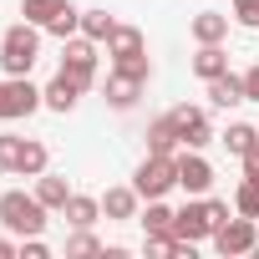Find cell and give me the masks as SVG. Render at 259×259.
<instances>
[{
    "instance_id": "7402d4cb",
    "label": "cell",
    "mask_w": 259,
    "mask_h": 259,
    "mask_svg": "<svg viewBox=\"0 0 259 259\" xmlns=\"http://www.w3.org/2000/svg\"><path fill=\"white\" fill-rule=\"evenodd\" d=\"M219 143H224L234 158H249V153L259 148V127H249V122H229V133H224Z\"/></svg>"
},
{
    "instance_id": "d4e9b609",
    "label": "cell",
    "mask_w": 259,
    "mask_h": 259,
    "mask_svg": "<svg viewBox=\"0 0 259 259\" xmlns=\"http://www.w3.org/2000/svg\"><path fill=\"white\" fill-rule=\"evenodd\" d=\"M234 213H244V219H259V183H254V178H244V183L234 188Z\"/></svg>"
},
{
    "instance_id": "52a82bcc",
    "label": "cell",
    "mask_w": 259,
    "mask_h": 259,
    "mask_svg": "<svg viewBox=\"0 0 259 259\" xmlns=\"http://www.w3.org/2000/svg\"><path fill=\"white\" fill-rule=\"evenodd\" d=\"M143 92H148V81H143V76H133V71H122V66H112V71H107V81H102V97H107V107H112V112H133Z\"/></svg>"
},
{
    "instance_id": "4dcf8cb0",
    "label": "cell",
    "mask_w": 259,
    "mask_h": 259,
    "mask_svg": "<svg viewBox=\"0 0 259 259\" xmlns=\"http://www.w3.org/2000/svg\"><path fill=\"white\" fill-rule=\"evenodd\" d=\"M203 198H208V193H203ZM208 219H213V229H219L224 219H234V208H229L224 198H208Z\"/></svg>"
},
{
    "instance_id": "1f68e13d",
    "label": "cell",
    "mask_w": 259,
    "mask_h": 259,
    "mask_svg": "<svg viewBox=\"0 0 259 259\" xmlns=\"http://www.w3.org/2000/svg\"><path fill=\"white\" fill-rule=\"evenodd\" d=\"M244 97H249V102H259V66H249V71H244Z\"/></svg>"
},
{
    "instance_id": "6da1fadb",
    "label": "cell",
    "mask_w": 259,
    "mask_h": 259,
    "mask_svg": "<svg viewBox=\"0 0 259 259\" xmlns=\"http://www.w3.org/2000/svg\"><path fill=\"white\" fill-rule=\"evenodd\" d=\"M36 61H41V26H31V21L6 26V36H0V66H6V76H31Z\"/></svg>"
},
{
    "instance_id": "ffe728a7",
    "label": "cell",
    "mask_w": 259,
    "mask_h": 259,
    "mask_svg": "<svg viewBox=\"0 0 259 259\" xmlns=\"http://www.w3.org/2000/svg\"><path fill=\"white\" fill-rule=\"evenodd\" d=\"M36 198H41L46 208H56V213H61V208H66V198H71V183H66L61 173H51V168H46V173L36 178Z\"/></svg>"
},
{
    "instance_id": "30bf717a",
    "label": "cell",
    "mask_w": 259,
    "mask_h": 259,
    "mask_svg": "<svg viewBox=\"0 0 259 259\" xmlns=\"http://www.w3.org/2000/svg\"><path fill=\"white\" fill-rule=\"evenodd\" d=\"M173 234H178V239H193V244L213 239V219H208V198H188V203L178 208V219H173Z\"/></svg>"
},
{
    "instance_id": "4316f807",
    "label": "cell",
    "mask_w": 259,
    "mask_h": 259,
    "mask_svg": "<svg viewBox=\"0 0 259 259\" xmlns=\"http://www.w3.org/2000/svg\"><path fill=\"white\" fill-rule=\"evenodd\" d=\"M46 31H51L56 41H66V36H76V31H81V11H76V6H66L61 16H51V26H46Z\"/></svg>"
},
{
    "instance_id": "2e32d148",
    "label": "cell",
    "mask_w": 259,
    "mask_h": 259,
    "mask_svg": "<svg viewBox=\"0 0 259 259\" xmlns=\"http://www.w3.org/2000/svg\"><path fill=\"white\" fill-rule=\"evenodd\" d=\"M143 51H148L143 31H138V26H122V21H117V31H112V41H107V56H112V61H127V56H143Z\"/></svg>"
},
{
    "instance_id": "8992f818",
    "label": "cell",
    "mask_w": 259,
    "mask_h": 259,
    "mask_svg": "<svg viewBox=\"0 0 259 259\" xmlns=\"http://www.w3.org/2000/svg\"><path fill=\"white\" fill-rule=\"evenodd\" d=\"M168 117H173V127H178V143H183V148H198V153H203V148L213 143V127H208V112H203V107L178 102Z\"/></svg>"
},
{
    "instance_id": "83f0119b",
    "label": "cell",
    "mask_w": 259,
    "mask_h": 259,
    "mask_svg": "<svg viewBox=\"0 0 259 259\" xmlns=\"http://www.w3.org/2000/svg\"><path fill=\"white\" fill-rule=\"evenodd\" d=\"M21 148H26V138H16V133H0V173H16V163H21Z\"/></svg>"
},
{
    "instance_id": "cb8c5ba5",
    "label": "cell",
    "mask_w": 259,
    "mask_h": 259,
    "mask_svg": "<svg viewBox=\"0 0 259 259\" xmlns=\"http://www.w3.org/2000/svg\"><path fill=\"white\" fill-rule=\"evenodd\" d=\"M66 6H71V0H21V16H26L31 26H41V31H46V26H51V16H61Z\"/></svg>"
},
{
    "instance_id": "836d02e7",
    "label": "cell",
    "mask_w": 259,
    "mask_h": 259,
    "mask_svg": "<svg viewBox=\"0 0 259 259\" xmlns=\"http://www.w3.org/2000/svg\"><path fill=\"white\" fill-rule=\"evenodd\" d=\"M11 254H21V244L16 239H0V259H11Z\"/></svg>"
},
{
    "instance_id": "9a60e30c",
    "label": "cell",
    "mask_w": 259,
    "mask_h": 259,
    "mask_svg": "<svg viewBox=\"0 0 259 259\" xmlns=\"http://www.w3.org/2000/svg\"><path fill=\"white\" fill-rule=\"evenodd\" d=\"M61 219H66L71 229H92V224L102 219V198H92V193H71L66 208H61Z\"/></svg>"
},
{
    "instance_id": "484cf974",
    "label": "cell",
    "mask_w": 259,
    "mask_h": 259,
    "mask_svg": "<svg viewBox=\"0 0 259 259\" xmlns=\"http://www.w3.org/2000/svg\"><path fill=\"white\" fill-rule=\"evenodd\" d=\"M107 244L92 234V229H71V239H66V259H76V254H102Z\"/></svg>"
},
{
    "instance_id": "44dd1931",
    "label": "cell",
    "mask_w": 259,
    "mask_h": 259,
    "mask_svg": "<svg viewBox=\"0 0 259 259\" xmlns=\"http://www.w3.org/2000/svg\"><path fill=\"white\" fill-rule=\"evenodd\" d=\"M173 219H178V208H168L163 198H148V208L138 213L143 234H173Z\"/></svg>"
},
{
    "instance_id": "7a4b0ae2",
    "label": "cell",
    "mask_w": 259,
    "mask_h": 259,
    "mask_svg": "<svg viewBox=\"0 0 259 259\" xmlns=\"http://www.w3.org/2000/svg\"><path fill=\"white\" fill-rule=\"evenodd\" d=\"M46 213H51V208H46L36 193H21V188L0 193V224H6V234H16V239L41 234V229H46Z\"/></svg>"
},
{
    "instance_id": "5b68a950",
    "label": "cell",
    "mask_w": 259,
    "mask_h": 259,
    "mask_svg": "<svg viewBox=\"0 0 259 259\" xmlns=\"http://www.w3.org/2000/svg\"><path fill=\"white\" fill-rule=\"evenodd\" d=\"M133 188H138L143 198H163L168 188H178V158L148 153V158L138 163V173H133Z\"/></svg>"
},
{
    "instance_id": "4fadbf2b",
    "label": "cell",
    "mask_w": 259,
    "mask_h": 259,
    "mask_svg": "<svg viewBox=\"0 0 259 259\" xmlns=\"http://www.w3.org/2000/svg\"><path fill=\"white\" fill-rule=\"evenodd\" d=\"M178 127H173V117L163 112V117H153L148 122V153H158V158H178Z\"/></svg>"
},
{
    "instance_id": "7c38bea8",
    "label": "cell",
    "mask_w": 259,
    "mask_h": 259,
    "mask_svg": "<svg viewBox=\"0 0 259 259\" xmlns=\"http://www.w3.org/2000/svg\"><path fill=\"white\" fill-rule=\"evenodd\" d=\"M138 203H143V193L127 183V188H107L102 193V213L112 219V224H127V219H138Z\"/></svg>"
},
{
    "instance_id": "d6986e66",
    "label": "cell",
    "mask_w": 259,
    "mask_h": 259,
    "mask_svg": "<svg viewBox=\"0 0 259 259\" xmlns=\"http://www.w3.org/2000/svg\"><path fill=\"white\" fill-rule=\"evenodd\" d=\"M229 71V51H224V41L219 46H198V56H193V76L198 81H213V76H224Z\"/></svg>"
},
{
    "instance_id": "8fae6325",
    "label": "cell",
    "mask_w": 259,
    "mask_h": 259,
    "mask_svg": "<svg viewBox=\"0 0 259 259\" xmlns=\"http://www.w3.org/2000/svg\"><path fill=\"white\" fill-rule=\"evenodd\" d=\"M188 36H193L198 46H219V41H229V16H224V11H198V16L188 21Z\"/></svg>"
},
{
    "instance_id": "5bb4252c",
    "label": "cell",
    "mask_w": 259,
    "mask_h": 259,
    "mask_svg": "<svg viewBox=\"0 0 259 259\" xmlns=\"http://www.w3.org/2000/svg\"><path fill=\"white\" fill-rule=\"evenodd\" d=\"M41 97H46V107H51V112H71V107L81 102V87H76L66 71H56V76L41 87Z\"/></svg>"
},
{
    "instance_id": "d6a6232c",
    "label": "cell",
    "mask_w": 259,
    "mask_h": 259,
    "mask_svg": "<svg viewBox=\"0 0 259 259\" xmlns=\"http://www.w3.org/2000/svg\"><path fill=\"white\" fill-rule=\"evenodd\" d=\"M239 163H244V178H254V183H259V148H254L249 158H239Z\"/></svg>"
},
{
    "instance_id": "9c48e42d",
    "label": "cell",
    "mask_w": 259,
    "mask_h": 259,
    "mask_svg": "<svg viewBox=\"0 0 259 259\" xmlns=\"http://www.w3.org/2000/svg\"><path fill=\"white\" fill-rule=\"evenodd\" d=\"M259 244V229H254V219H244V213H234V219H224L219 229H213V249L219 254H249Z\"/></svg>"
},
{
    "instance_id": "f1b7e54d",
    "label": "cell",
    "mask_w": 259,
    "mask_h": 259,
    "mask_svg": "<svg viewBox=\"0 0 259 259\" xmlns=\"http://www.w3.org/2000/svg\"><path fill=\"white\" fill-rule=\"evenodd\" d=\"M234 26L259 31V0H234Z\"/></svg>"
},
{
    "instance_id": "3957f363",
    "label": "cell",
    "mask_w": 259,
    "mask_h": 259,
    "mask_svg": "<svg viewBox=\"0 0 259 259\" xmlns=\"http://www.w3.org/2000/svg\"><path fill=\"white\" fill-rule=\"evenodd\" d=\"M61 71H66L81 92H92V87H97V41L81 36V31L66 36V41H61Z\"/></svg>"
},
{
    "instance_id": "277c9868",
    "label": "cell",
    "mask_w": 259,
    "mask_h": 259,
    "mask_svg": "<svg viewBox=\"0 0 259 259\" xmlns=\"http://www.w3.org/2000/svg\"><path fill=\"white\" fill-rule=\"evenodd\" d=\"M36 107H46V97L31 76H0V122H21Z\"/></svg>"
},
{
    "instance_id": "f546056e",
    "label": "cell",
    "mask_w": 259,
    "mask_h": 259,
    "mask_svg": "<svg viewBox=\"0 0 259 259\" xmlns=\"http://www.w3.org/2000/svg\"><path fill=\"white\" fill-rule=\"evenodd\" d=\"M46 254H51V249L41 244V234H26V239H21V259H46Z\"/></svg>"
},
{
    "instance_id": "ba28073f",
    "label": "cell",
    "mask_w": 259,
    "mask_h": 259,
    "mask_svg": "<svg viewBox=\"0 0 259 259\" xmlns=\"http://www.w3.org/2000/svg\"><path fill=\"white\" fill-rule=\"evenodd\" d=\"M178 188H183L188 198H203V193L213 188V168H208V158H203L198 148H183V153H178Z\"/></svg>"
},
{
    "instance_id": "603a6c76",
    "label": "cell",
    "mask_w": 259,
    "mask_h": 259,
    "mask_svg": "<svg viewBox=\"0 0 259 259\" xmlns=\"http://www.w3.org/2000/svg\"><path fill=\"white\" fill-rule=\"evenodd\" d=\"M46 163H51L46 143L26 138V148H21V163H16V173H21V178H41V173H46Z\"/></svg>"
},
{
    "instance_id": "ac0fdd59",
    "label": "cell",
    "mask_w": 259,
    "mask_h": 259,
    "mask_svg": "<svg viewBox=\"0 0 259 259\" xmlns=\"http://www.w3.org/2000/svg\"><path fill=\"white\" fill-rule=\"evenodd\" d=\"M112 31H117V16H112L107 6H92V11H81V36H92L97 46H107V41H112Z\"/></svg>"
},
{
    "instance_id": "e0dca14e",
    "label": "cell",
    "mask_w": 259,
    "mask_h": 259,
    "mask_svg": "<svg viewBox=\"0 0 259 259\" xmlns=\"http://www.w3.org/2000/svg\"><path fill=\"white\" fill-rule=\"evenodd\" d=\"M208 102H213V107H224V112H229V107H239V102H249V97H244V76H234V71L213 76V81H208Z\"/></svg>"
}]
</instances>
